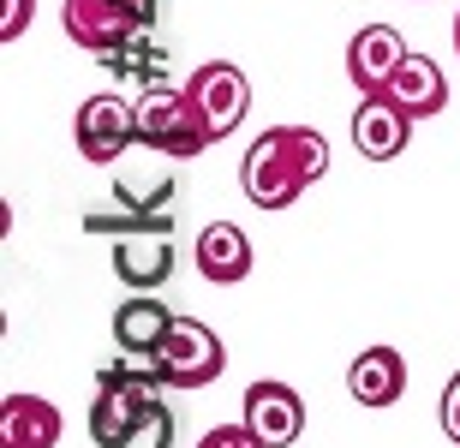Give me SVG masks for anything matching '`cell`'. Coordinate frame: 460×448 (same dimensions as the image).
Returning a JSON list of instances; mask_svg holds the SVG:
<instances>
[{"label": "cell", "instance_id": "1", "mask_svg": "<svg viewBox=\"0 0 460 448\" xmlns=\"http://www.w3.org/2000/svg\"><path fill=\"white\" fill-rule=\"evenodd\" d=\"M90 443L96 448H132V443H150V448H168L173 443V413L162 400V382L150 377H132L108 365L96 377V400H90Z\"/></svg>", "mask_w": 460, "mask_h": 448}, {"label": "cell", "instance_id": "2", "mask_svg": "<svg viewBox=\"0 0 460 448\" xmlns=\"http://www.w3.org/2000/svg\"><path fill=\"white\" fill-rule=\"evenodd\" d=\"M137 144L155 150V155H168V162H191V155H204L216 138H209V120L198 114L191 90L150 84L137 96Z\"/></svg>", "mask_w": 460, "mask_h": 448}, {"label": "cell", "instance_id": "3", "mask_svg": "<svg viewBox=\"0 0 460 448\" xmlns=\"http://www.w3.org/2000/svg\"><path fill=\"white\" fill-rule=\"evenodd\" d=\"M239 186L257 209H293L299 191L311 186L305 173V150L293 138V126H270L263 138H252L245 162H239Z\"/></svg>", "mask_w": 460, "mask_h": 448}, {"label": "cell", "instance_id": "4", "mask_svg": "<svg viewBox=\"0 0 460 448\" xmlns=\"http://www.w3.org/2000/svg\"><path fill=\"white\" fill-rule=\"evenodd\" d=\"M155 13H162V0H66L60 6V24H66V36L78 48H90L102 60L108 48H119V42L150 31Z\"/></svg>", "mask_w": 460, "mask_h": 448}, {"label": "cell", "instance_id": "5", "mask_svg": "<svg viewBox=\"0 0 460 448\" xmlns=\"http://www.w3.org/2000/svg\"><path fill=\"white\" fill-rule=\"evenodd\" d=\"M162 371H168V389H204L227 371V347L222 335L198 317H173L168 341H162Z\"/></svg>", "mask_w": 460, "mask_h": 448}, {"label": "cell", "instance_id": "6", "mask_svg": "<svg viewBox=\"0 0 460 448\" xmlns=\"http://www.w3.org/2000/svg\"><path fill=\"white\" fill-rule=\"evenodd\" d=\"M72 138H78V155L84 162H119V155L137 144V102H119V96H90L78 108V126H72Z\"/></svg>", "mask_w": 460, "mask_h": 448}, {"label": "cell", "instance_id": "7", "mask_svg": "<svg viewBox=\"0 0 460 448\" xmlns=\"http://www.w3.org/2000/svg\"><path fill=\"white\" fill-rule=\"evenodd\" d=\"M186 90H191V102H198V114L209 120V138L239 132L245 108H252V84H245V72H239L234 60H209V66H198L186 78Z\"/></svg>", "mask_w": 460, "mask_h": 448}, {"label": "cell", "instance_id": "8", "mask_svg": "<svg viewBox=\"0 0 460 448\" xmlns=\"http://www.w3.org/2000/svg\"><path fill=\"white\" fill-rule=\"evenodd\" d=\"M173 198H180L173 180H155V191H144V198H137L132 186H114V209H90L84 233L119 240V233H137V227H173V209H168Z\"/></svg>", "mask_w": 460, "mask_h": 448}, {"label": "cell", "instance_id": "9", "mask_svg": "<svg viewBox=\"0 0 460 448\" xmlns=\"http://www.w3.org/2000/svg\"><path fill=\"white\" fill-rule=\"evenodd\" d=\"M407 138H412V114L394 102L389 90H376V96H358L353 150L365 155V162H394V155H407Z\"/></svg>", "mask_w": 460, "mask_h": 448}, {"label": "cell", "instance_id": "10", "mask_svg": "<svg viewBox=\"0 0 460 448\" xmlns=\"http://www.w3.org/2000/svg\"><path fill=\"white\" fill-rule=\"evenodd\" d=\"M173 227H137V233H119L114 240V276L132 287V294H150L173 276Z\"/></svg>", "mask_w": 460, "mask_h": 448}, {"label": "cell", "instance_id": "11", "mask_svg": "<svg viewBox=\"0 0 460 448\" xmlns=\"http://www.w3.org/2000/svg\"><path fill=\"white\" fill-rule=\"evenodd\" d=\"M245 425L257 431L263 448H288L305 431V400H299V389H288V382H252V389H245Z\"/></svg>", "mask_w": 460, "mask_h": 448}, {"label": "cell", "instance_id": "12", "mask_svg": "<svg viewBox=\"0 0 460 448\" xmlns=\"http://www.w3.org/2000/svg\"><path fill=\"white\" fill-rule=\"evenodd\" d=\"M407 60V42L394 24H365V31L347 42V78L358 84V96H376V90H389L394 66Z\"/></svg>", "mask_w": 460, "mask_h": 448}, {"label": "cell", "instance_id": "13", "mask_svg": "<svg viewBox=\"0 0 460 448\" xmlns=\"http://www.w3.org/2000/svg\"><path fill=\"white\" fill-rule=\"evenodd\" d=\"M347 395H353L358 407H394V400L407 395V359H401L394 347L358 353L353 371H347Z\"/></svg>", "mask_w": 460, "mask_h": 448}, {"label": "cell", "instance_id": "14", "mask_svg": "<svg viewBox=\"0 0 460 448\" xmlns=\"http://www.w3.org/2000/svg\"><path fill=\"white\" fill-rule=\"evenodd\" d=\"M198 276L216 281V287H234V281L252 276V240H245V227L209 222L198 233Z\"/></svg>", "mask_w": 460, "mask_h": 448}, {"label": "cell", "instance_id": "15", "mask_svg": "<svg viewBox=\"0 0 460 448\" xmlns=\"http://www.w3.org/2000/svg\"><path fill=\"white\" fill-rule=\"evenodd\" d=\"M389 96L407 108L412 120H430V114L448 108V78H443V66H437L430 54H407V60L394 66V78H389Z\"/></svg>", "mask_w": 460, "mask_h": 448}, {"label": "cell", "instance_id": "16", "mask_svg": "<svg viewBox=\"0 0 460 448\" xmlns=\"http://www.w3.org/2000/svg\"><path fill=\"white\" fill-rule=\"evenodd\" d=\"M60 413L42 395H6L0 400V448H54Z\"/></svg>", "mask_w": 460, "mask_h": 448}, {"label": "cell", "instance_id": "17", "mask_svg": "<svg viewBox=\"0 0 460 448\" xmlns=\"http://www.w3.org/2000/svg\"><path fill=\"white\" fill-rule=\"evenodd\" d=\"M168 329H173V311L162 305V299H150V294L126 299V305L114 311V341H119V353H162Z\"/></svg>", "mask_w": 460, "mask_h": 448}, {"label": "cell", "instance_id": "18", "mask_svg": "<svg viewBox=\"0 0 460 448\" xmlns=\"http://www.w3.org/2000/svg\"><path fill=\"white\" fill-rule=\"evenodd\" d=\"M102 66L114 72V78H126V84H144V90H150V84H168V66H173V60H168V48H155L150 31H144V36H132V42L108 48Z\"/></svg>", "mask_w": 460, "mask_h": 448}, {"label": "cell", "instance_id": "19", "mask_svg": "<svg viewBox=\"0 0 460 448\" xmlns=\"http://www.w3.org/2000/svg\"><path fill=\"white\" fill-rule=\"evenodd\" d=\"M36 18V0H0V42H18Z\"/></svg>", "mask_w": 460, "mask_h": 448}, {"label": "cell", "instance_id": "20", "mask_svg": "<svg viewBox=\"0 0 460 448\" xmlns=\"http://www.w3.org/2000/svg\"><path fill=\"white\" fill-rule=\"evenodd\" d=\"M198 448H263V443H257L252 425H216V431H209Z\"/></svg>", "mask_w": 460, "mask_h": 448}, {"label": "cell", "instance_id": "21", "mask_svg": "<svg viewBox=\"0 0 460 448\" xmlns=\"http://www.w3.org/2000/svg\"><path fill=\"white\" fill-rule=\"evenodd\" d=\"M437 418H443V436L460 448V371L448 377V389H443V407H437Z\"/></svg>", "mask_w": 460, "mask_h": 448}, {"label": "cell", "instance_id": "22", "mask_svg": "<svg viewBox=\"0 0 460 448\" xmlns=\"http://www.w3.org/2000/svg\"><path fill=\"white\" fill-rule=\"evenodd\" d=\"M455 54H460V18H455Z\"/></svg>", "mask_w": 460, "mask_h": 448}]
</instances>
